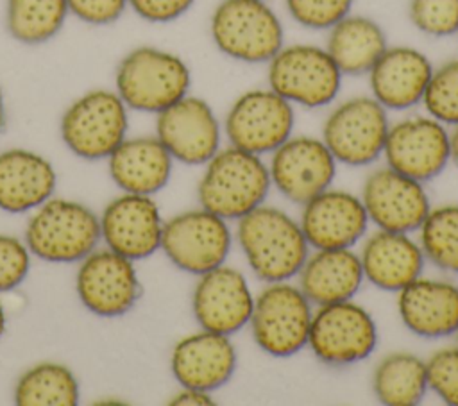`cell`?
Returning a JSON list of instances; mask_svg holds the SVG:
<instances>
[{
	"label": "cell",
	"instance_id": "obj_6",
	"mask_svg": "<svg viewBox=\"0 0 458 406\" xmlns=\"http://www.w3.org/2000/svg\"><path fill=\"white\" fill-rule=\"evenodd\" d=\"M32 254L54 263L84 259L100 238L97 215L72 200L54 199L39 206L25 231Z\"/></svg>",
	"mask_w": 458,
	"mask_h": 406
},
{
	"label": "cell",
	"instance_id": "obj_41",
	"mask_svg": "<svg viewBox=\"0 0 458 406\" xmlns=\"http://www.w3.org/2000/svg\"><path fill=\"white\" fill-rule=\"evenodd\" d=\"M449 147H451V161L458 166V125L449 132Z\"/></svg>",
	"mask_w": 458,
	"mask_h": 406
},
{
	"label": "cell",
	"instance_id": "obj_23",
	"mask_svg": "<svg viewBox=\"0 0 458 406\" xmlns=\"http://www.w3.org/2000/svg\"><path fill=\"white\" fill-rule=\"evenodd\" d=\"M397 311L404 327L420 338L456 334L458 286L420 275L397 292Z\"/></svg>",
	"mask_w": 458,
	"mask_h": 406
},
{
	"label": "cell",
	"instance_id": "obj_44",
	"mask_svg": "<svg viewBox=\"0 0 458 406\" xmlns=\"http://www.w3.org/2000/svg\"><path fill=\"white\" fill-rule=\"evenodd\" d=\"M456 340H458V331H456Z\"/></svg>",
	"mask_w": 458,
	"mask_h": 406
},
{
	"label": "cell",
	"instance_id": "obj_2",
	"mask_svg": "<svg viewBox=\"0 0 458 406\" xmlns=\"http://www.w3.org/2000/svg\"><path fill=\"white\" fill-rule=\"evenodd\" d=\"M270 186L263 157L229 145L206 163L197 195L204 209L225 220H240L265 204Z\"/></svg>",
	"mask_w": 458,
	"mask_h": 406
},
{
	"label": "cell",
	"instance_id": "obj_4",
	"mask_svg": "<svg viewBox=\"0 0 458 406\" xmlns=\"http://www.w3.org/2000/svg\"><path fill=\"white\" fill-rule=\"evenodd\" d=\"M216 48L242 63H268L281 48L284 30L267 0H222L209 21Z\"/></svg>",
	"mask_w": 458,
	"mask_h": 406
},
{
	"label": "cell",
	"instance_id": "obj_40",
	"mask_svg": "<svg viewBox=\"0 0 458 406\" xmlns=\"http://www.w3.org/2000/svg\"><path fill=\"white\" fill-rule=\"evenodd\" d=\"M170 404H174V406H179V404L181 406H209V404H213V399H211L209 392L182 386V390L174 395Z\"/></svg>",
	"mask_w": 458,
	"mask_h": 406
},
{
	"label": "cell",
	"instance_id": "obj_11",
	"mask_svg": "<svg viewBox=\"0 0 458 406\" xmlns=\"http://www.w3.org/2000/svg\"><path fill=\"white\" fill-rule=\"evenodd\" d=\"M233 245L227 220L200 207L179 213L163 224L161 249L188 274H206L225 263Z\"/></svg>",
	"mask_w": 458,
	"mask_h": 406
},
{
	"label": "cell",
	"instance_id": "obj_27",
	"mask_svg": "<svg viewBox=\"0 0 458 406\" xmlns=\"http://www.w3.org/2000/svg\"><path fill=\"white\" fill-rule=\"evenodd\" d=\"M172 159L157 138H131L111 152L109 173L127 193L152 195L166 186Z\"/></svg>",
	"mask_w": 458,
	"mask_h": 406
},
{
	"label": "cell",
	"instance_id": "obj_10",
	"mask_svg": "<svg viewBox=\"0 0 458 406\" xmlns=\"http://www.w3.org/2000/svg\"><path fill=\"white\" fill-rule=\"evenodd\" d=\"M127 106L116 91L91 89L72 102L61 118L66 147L84 159L109 157L125 140Z\"/></svg>",
	"mask_w": 458,
	"mask_h": 406
},
{
	"label": "cell",
	"instance_id": "obj_7",
	"mask_svg": "<svg viewBox=\"0 0 458 406\" xmlns=\"http://www.w3.org/2000/svg\"><path fill=\"white\" fill-rule=\"evenodd\" d=\"M268 88L292 104L324 107L342 86V72L326 48L317 45L284 47L268 61Z\"/></svg>",
	"mask_w": 458,
	"mask_h": 406
},
{
	"label": "cell",
	"instance_id": "obj_5",
	"mask_svg": "<svg viewBox=\"0 0 458 406\" xmlns=\"http://www.w3.org/2000/svg\"><path fill=\"white\" fill-rule=\"evenodd\" d=\"M313 304L290 281L267 283L254 297L249 320L256 345L272 358H290L308 347Z\"/></svg>",
	"mask_w": 458,
	"mask_h": 406
},
{
	"label": "cell",
	"instance_id": "obj_30",
	"mask_svg": "<svg viewBox=\"0 0 458 406\" xmlns=\"http://www.w3.org/2000/svg\"><path fill=\"white\" fill-rule=\"evenodd\" d=\"M68 13L66 0H7L5 23L16 41L39 45L61 30Z\"/></svg>",
	"mask_w": 458,
	"mask_h": 406
},
{
	"label": "cell",
	"instance_id": "obj_26",
	"mask_svg": "<svg viewBox=\"0 0 458 406\" xmlns=\"http://www.w3.org/2000/svg\"><path fill=\"white\" fill-rule=\"evenodd\" d=\"M55 172L39 154L11 148L0 154V209L23 213L48 200Z\"/></svg>",
	"mask_w": 458,
	"mask_h": 406
},
{
	"label": "cell",
	"instance_id": "obj_14",
	"mask_svg": "<svg viewBox=\"0 0 458 406\" xmlns=\"http://www.w3.org/2000/svg\"><path fill=\"white\" fill-rule=\"evenodd\" d=\"M268 173L272 186L284 199L302 206L331 188L336 177V159L322 140L290 136L270 154Z\"/></svg>",
	"mask_w": 458,
	"mask_h": 406
},
{
	"label": "cell",
	"instance_id": "obj_21",
	"mask_svg": "<svg viewBox=\"0 0 458 406\" xmlns=\"http://www.w3.org/2000/svg\"><path fill=\"white\" fill-rule=\"evenodd\" d=\"M236 363L238 356L231 336L208 329L181 338L170 358L172 374L181 386L209 393L233 377Z\"/></svg>",
	"mask_w": 458,
	"mask_h": 406
},
{
	"label": "cell",
	"instance_id": "obj_43",
	"mask_svg": "<svg viewBox=\"0 0 458 406\" xmlns=\"http://www.w3.org/2000/svg\"><path fill=\"white\" fill-rule=\"evenodd\" d=\"M4 329H5V315H4V308L0 304V336L4 334Z\"/></svg>",
	"mask_w": 458,
	"mask_h": 406
},
{
	"label": "cell",
	"instance_id": "obj_22",
	"mask_svg": "<svg viewBox=\"0 0 458 406\" xmlns=\"http://www.w3.org/2000/svg\"><path fill=\"white\" fill-rule=\"evenodd\" d=\"M433 64L411 47H386L369 72L372 97L385 107L403 111L422 102Z\"/></svg>",
	"mask_w": 458,
	"mask_h": 406
},
{
	"label": "cell",
	"instance_id": "obj_3",
	"mask_svg": "<svg viewBox=\"0 0 458 406\" xmlns=\"http://www.w3.org/2000/svg\"><path fill=\"white\" fill-rule=\"evenodd\" d=\"M114 82L127 107L157 114L188 95L191 73L179 55L156 47H138L120 61Z\"/></svg>",
	"mask_w": 458,
	"mask_h": 406
},
{
	"label": "cell",
	"instance_id": "obj_24",
	"mask_svg": "<svg viewBox=\"0 0 458 406\" xmlns=\"http://www.w3.org/2000/svg\"><path fill=\"white\" fill-rule=\"evenodd\" d=\"M358 256L365 281L385 292H399L420 277L426 261L419 241L408 233L385 229L372 233Z\"/></svg>",
	"mask_w": 458,
	"mask_h": 406
},
{
	"label": "cell",
	"instance_id": "obj_38",
	"mask_svg": "<svg viewBox=\"0 0 458 406\" xmlns=\"http://www.w3.org/2000/svg\"><path fill=\"white\" fill-rule=\"evenodd\" d=\"M68 11L91 25L116 21L127 7V0H66Z\"/></svg>",
	"mask_w": 458,
	"mask_h": 406
},
{
	"label": "cell",
	"instance_id": "obj_18",
	"mask_svg": "<svg viewBox=\"0 0 458 406\" xmlns=\"http://www.w3.org/2000/svg\"><path fill=\"white\" fill-rule=\"evenodd\" d=\"M77 293L95 315L118 317L127 313L140 295L132 259L111 249L89 252L77 272Z\"/></svg>",
	"mask_w": 458,
	"mask_h": 406
},
{
	"label": "cell",
	"instance_id": "obj_35",
	"mask_svg": "<svg viewBox=\"0 0 458 406\" xmlns=\"http://www.w3.org/2000/svg\"><path fill=\"white\" fill-rule=\"evenodd\" d=\"M290 16L311 30H329L351 13L352 0H284Z\"/></svg>",
	"mask_w": 458,
	"mask_h": 406
},
{
	"label": "cell",
	"instance_id": "obj_15",
	"mask_svg": "<svg viewBox=\"0 0 458 406\" xmlns=\"http://www.w3.org/2000/svg\"><path fill=\"white\" fill-rule=\"evenodd\" d=\"M157 140L184 165H206L220 150V122L211 106L186 95L157 113Z\"/></svg>",
	"mask_w": 458,
	"mask_h": 406
},
{
	"label": "cell",
	"instance_id": "obj_37",
	"mask_svg": "<svg viewBox=\"0 0 458 406\" xmlns=\"http://www.w3.org/2000/svg\"><path fill=\"white\" fill-rule=\"evenodd\" d=\"M29 268L27 247L13 236L0 234V292L16 288L27 277Z\"/></svg>",
	"mask_w": 458,
	"mask_h": 406
},
{
	"label": "cell",
	"instance_id": "obj_36",
	"mask_svg": "<svg viewBox=\"0 0 458 406\" xmlns=\"http://www.w3.org/2000/svg\"><path fill=\"white\" fill-rule=\"evenodd\" d=\"M428 388L449 406H458V345L433 352L426 359Z\"/></svg>",
	"mask_w": 458,
	"mask_h": 406
},
{
	"label": "cell",
	"instance_id": "obj_31",
	"mask_svg": "<svg viewBox=\"0 0 458 406\" xmlns=\"http://www.w3.org/2000/svg\"><path fill=\"white\" fill-rule=\"evenodd\" d=\"M79 401L75 376L57 363H39L18 381L14 402L20 406H73Z\"/></svg>",
	"mask_w": 458,
	"mask_h": 406
},
{
	"label": "cell",
	"instance_id": "obj_25",
	"mask_svg": "<svg viewBox=\"0 0 458 406\" xmlns=\"http://www.w3.org/2000/svg\"><path fill=\"white\" fill-rule=\"evenodd\" d=\"M297 279V286L313 306L351 300L365 281L360 256L352 249H315Z\"/></svg>",
	"mask_w": 458,
	"mask_h": 406
},
{
	"label": "cell",
	"instance_id": "obj_9",
	"mask_svg": "<svg viewBox=\"0 0 458 406\" xmlns=\"http://www.w3.org/2000/svg\"><path fill=\"white\" fill-rule=\"evenodd\" d=\"M388 129L386 109L374 97H354L327 114L322 141L336 163L367 166L383 156Z\"/></svg>",
	"mask_w": 458,
	"mask_h": 406
},
{
	"label": "cell",
	"instance_id": "obj_45",
	"mask_svg": "<svg viewBox=\"0 0 458 406\" xmlns=\"http://www.w3.org/2000/svg\"><path fill=\"white\" fill-rule=\"evenodd\" d=\"M456 34H458V32H456Z\"/></svg>",
	"mask_w": 458,
	"mask_h": 406
},
{
	"label": "cell",
	"instance_id": "obj_32",
	"mask_svg": "<svg viewBox=\"0 0 458 406\" xmlns=\"http://www.w3.org/2000/svg\"><path fill=\"white\" fill-rule=\"evenodd\" d=\"M419 245L437 268L458 275V204L429 209L419 227Z\"/></svg>",
	"mask_w": 458,
	"mask_h": 406
},
{
	"label": "cell",
	"instance_id": "obj_28",
	"mask_svg": "<svg viewBox=\"0 0 458 406\" xmlns=\"http://www.w3.org/2000/svg\"><path fill=\"white\" fill-rule=\"evenodd\" d=\"M386 47L379 23L367 16L347 14L329 29L326 50L342 75H363L370 72Z\"/></svg>",
	"mask_w": 458,
	"mask_h": 406
},
{
	"label": "cell",
	"instance_id": "obj_39",
	"mask_svg": "<svg viewBox=\"0 0 458 406\" xmlns=\"http://www.w3.org/2000/svg\"><path fill=\"white\" fill-rule=\"evenodd\" d=\"M195 0H127L132 11L152 23H168L190 11Z\"/></svg>",
	"mask_w": 458,
	"mask_h": 406
},
{
	"label": "cell",
	"instance_id": "obj_33",
	"mask_svg": "<svg viewBox=\"0 0 458 406\" xmlns=\"http://www.w3.org/2000/svg\"><path fill=\"white\" fill-rule=\"evenodd\" d=\"M422 104L435 120L444 125H458V59L433 70Z\"/></svg>",
	"mask_w": 458,
	"mask_h": 406
},
{
	"label": "cell",
	"instance_id": "obj_1",
	"mask_svg": "<svg viewBox=\"0 0 458 406\" xmlns=\"http://www.w3.org/2000/svg\"><path fill=\"white\" fill-rule=\"evenodd\" d=\"M236 241L254 275L265 283L297 277L310 254L301 224L286 211L265 204L238 220Z\"/></svg>",
	"mask_w": 458,
	"mask_h": 406
},
{
	"label": "cell",
	"instance_id": "obj_17",
	"mask_svg": "<svg viewBox=\"0 0 458 406\" xmlns=\"http://www.w3.org/2000/svg\"><path fill=\"white\" fill-rule=\"evenodd\" d=\"M252 308L254 295L240 270L224 263L199 275L191 309L200 329L231 336L249 326Z\"/></svg>",
	"mask_w": 458,
	"mask_h": 406
},
{
	"label": "cell",
	"instance_id": "obj_13",
	"mask_svg": "<svg viewBox=\"0 0 458 406\" xmlns=\"http://www.w3.org/2000/svg\"><path fill=\"white\" fill-rule=\"evenodd\" d=\"M383 156L386 166L419 182L438 177L451 161L449 131L433 116H410L390 125Z\"/></svg>",
	"mask_w": 458,
	"mask_h": 406
},
{
	"label": "cell",
	"instance_id": "obj_29",
	"mask_svg": "<svg viewBox=\"0 0 458 406\" xmlns=\"http://www.w3.org/2000/svg\"><path fill=\"white\" fill-rule=\"evenodd\" d=\"M372 390L386 406H415L428 388L426 359L413 352H390L379 359L372 374Z\"/></svg>",
	"mask_w": 458,
	"mask_h": 406
},
{
	"label": "cell",
	"instance_id": "obj_12",
	"mask_svg": "<svg viewBox=\"0 0 458 406\" xmlns=\"http://www.w3.org/2000/svg\"><path fill=\"white\" fill-rule=\"evenodd\" d=\"M293 104L274 89H249L229 107L224 131L229 145L250 154H272L293 131Z\"/></svg>",
	"mask_w": 458,
	"mask_h": 406
},
{
	"label": "cell",
	"instance_id": "obj_8",
	"mask_svg": "<svg viewBox=\"0 0 458 406\" xmlns=\"http://www.w3.org/2000/svg\"><path fill=\"white\" fill-rule=\"evenodd\" d=\"M379 340L372 315L351 300L317 306L308 347L329 367H349L369 358Z\"/></svg>",
	"mask_w": 458,
	"mask_h": 406
},
{
	"label": "cell",
	"instance_id": "obj_34",
	"mask_svg": "<svg viewBox=\"0 0 458 406\" xmlns=\"http://www.w3.org/2000/svg\"><path fill=\"white\" fill-rule=\"evenodd\" d=\"M408 14L415 29L433 38L458 32V0H410Z\"/></svg>",
	"mask_w": 458,
	"mask_h": 406
},
{
	"label": "cell",
	"instance_id": "obj_16",
	"mask_svg": "<svg viewBox=\"0 0 458 406\" xmlns=\"http://www.w3.org/2000/svg\"><path fill=\"white\" fill-rule=\"evenodd\" d=\"M361 202L369 220L377 229L408 234L419 231L431 209L424 182L390 166L377 168L367 177L361 190Z\"/></svg>",
	"mask_w": 458,
	"mask_h": 406
},
{
	"label": "cell",
	"instance_id": "obj_20",
	"mask_svg": "<svg viewBox=\"0 0 458 406\" xmlns=\"http://www.w3.org/2000/svg\"><path fill=\"white\" fill-rule=\"evenodd\" d=\"M163 220L150 195L125 193L102 213L100 234L107 247L129 259H143L161 247Z\"/></svg>",
	"mask_w": 458,
	"mask_h": 406
},
{
	"label": "cell",
	"instance_id": "obj_42",
	"mask_svg": "<svg viewBox=\"0 0 458 406\" xmlns=\"http://www.w3.org/2000/svg\"><path fill=\"white\" fill-rule=\"evenodd\" d=\"M4 120H5V109H4V95H2V88H0V131L4 127Z\"/></svg>",
	"mask_w": 458,
	"mask_h": 406
},
{
	"label": "cell",
	"instance_id": "obj_19",
	"mask_svg": "<svg viewBox=\"0 0 458 406\" xmlns=\"http://www.w3.org/2000/svg\"><path fill=\"white\" fill-rule=\"evenodd\" d=\"M369 222L361 197L333 188L304 202L299 220L311 249H352L365 236Z\"/></svg>",
	"mask_w": 458,
	"mask_h": 406
}]
</instances>
